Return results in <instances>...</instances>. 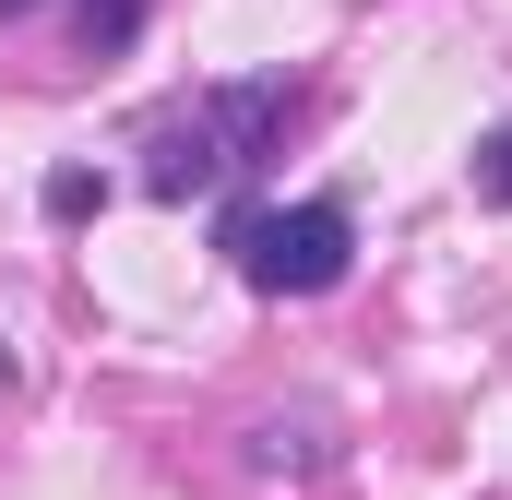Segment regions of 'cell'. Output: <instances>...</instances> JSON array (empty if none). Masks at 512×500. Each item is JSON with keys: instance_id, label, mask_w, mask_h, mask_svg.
<instances>
[{"instance_id": "cell-2", "label": "cell", "mask_w": 512, "mask_h": 500, "mask_svg": "<svg viewBox=\"0 0 512 500\" xmlns=\"http://www.w3.org/2000/svg\"><path fill=\"white\" fill-rule=\"evenodd\" d=\"M227 262L251 274L262 298H322L358 262V215L346 203H239L227 215Z\"/></svg>"}, {"instance_id": "cell-6", "label": "cell", "mask_w": 512, "mask_h": 500, "mask_svg": "<svg viewBox=\"0 0 512 500\" xmlns=\"http://www.w3.org/2000/svg\"><path fill=\"white\" fill-rule=\"evenodd\" d=\"M96 203H108V179H96V167H60V179H48V215H60V227H72V215H96Z\"/></svg>"}, {"instance_id": "cell-7", "label": "cell", "mask_w": 512, "mask_h": 500, "mask_svg": "<svg viewBox=\"0 0 512 500\" xmlns=\"http://www.w3.org/2000/svg\"><path fill=\"white\" fill-rule=\"evenodd\" d=\"M0 12H36V0H0Z\"/></svg>"}, {"instance_id": "cell-3", "label": "cell", "mask_w": 512, "mask_h": 500, "mask_svg": "<svg viewBox=\"0 0 512 500\" xmlns=\"http://www.w3.org/2000/svg\"><path fill=\"white\" fill-rule=\"evenodd\" d=\"M322 453H334L322 405H298V417H262V429H251V465H262V477H310Z\"/></svg>"}, {"instance_id": "cell-1", "label": "cell", "mask_w": 512, "mask_h": 500, "mask_svg": "<svg viewBox=\"0 0 512 500\" xmlns=\"http://www.w3.org/2000/svg\"><path fill=\"white\" fill-rule=\"evenodd\" d=\"M286 120H298V96H286V84H215L203 108H179V120L143 143V191H155V203H203L215 179L262 167Z\"/></svg>"}, {"instance_id": "cell-4", "label": "cell", "mask_w": 512, "mask_h": 500, "mask_svg": "<svg viewBox=\"0 0 512 500\" xmlns=\"http://www.w3.org/2000/svg\"><path fill=\"white\" fill-rule=\"evenodd\" d=\"M155 0H84V48H131Z\"/></svg>"}, {"instance_id": "cell-5", "label": "cell", "mask_w": 512, "mask_h": 500, "mask_svg": "<svg viewBox=\"0 0 512 500\" xmlns=\"http://www.w3.org/2000/svg\"><path fill=\"white\" fill-rule=\"evenodd\" d=\"M477 203H501V215H512V120L477 131Z\"/></svg>"}]
</instances>
